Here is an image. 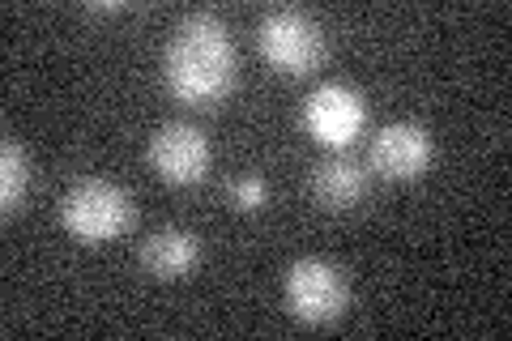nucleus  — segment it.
I'll list each match as a JSON object with an SVG mask.
<instances>
[{
	"mask_svg": "<svg viewBox=\"0 0 512 341\" xmlns=\"http://www.w3.org/2000/svg\"><path fill=\"white\" fill-rule=\"evenodd\" d=\"M231 192V205L239 209V214H261V209L269 205V184L261 180V175H235V180L227 184Z\"/></svg>",
	"mask_w": 512,
	"mask_h": 341,
	"instance_id": "11",
	"label": "nucleus"
},
{
	"mask_svg": "<svg viewBox=\"0 0 512 341\" xmlns=\"http://www.w3.org/2000/svg\"><path fill=\"white\" fill-rule=\"evenodd\" d=\"M256 52L282 77H308L325 64L329 35L312 13L282 5V9H269L265 18L256 22Z\"/></svg>",
	"mask_w": 512,
	"mask_h": 341,
	"instance_id": "3",
	"label": "nucleus"
},
{
	"mask_svg": "<svg viewBox=\"0 0 512 341\" xmlns=\"http://www.w3.org/2000/svg\"><path fill=\"white\" fill-rule=\"evenodd\" d=\"M436 158V141H431L427 124L419 120H393L384 124L372 137V150H367V167H372L380 180L393 184H410L431 167Z\"/></svg>",
	"mask_w": 512,
	"mask_h": 341,
	"instance_id": "7",
	"label": "nucleus"
},
{
	"mask_svg": "<svg viewBox=\"0 0 512 341\" xmlns=\"http://www.w3.org/2000/svg\"><path fill=\"white\" fill-rule=\"evenodd\" d=\"M133 222L137 205L128 188L103 180V175H82L60 197V226L82 243H111L133 231Z\"/></svg>",
	"mask_w": 512,
	"mask_h": 341,
	"instance_id": "2",
	"label": "nucleus"
},
{
	"mask_svg": "<svg viewBox=\"0 0 512 341\" xmlns=\"http://www.w3.org/2000/svg\"><path fill=\"white\" fill-rule=\"evenodd\" d=\"M163 81L188 107H218L231 99L239 81V56L227 22L210 9L180 18L163 47Z\"/></svg>",
	"mask_w": 512,
	"mask_h": 341,
	"instance_id": "1",
	"label": "nucleus"
},
{
	"mask_svg": "<svg viewBox=\"0 0 512 341\" xmlns=\"http://www.w3.org/2000/svg\"><path fill=\"white\" fill-rule=\"evenodd\" d=\"M210 137L188 120H167L150 137V167L171 188H197L210 175Z\"/></svg>",
	"mask_w": 512,
	"mask_h": 341,
	"instance_id": "6",
	"label": "nucleus"
},
{
	"mask_svg": "<svg viewBox=\"0 0 512 341\" xmlns=\"http://www.w3.org/2000/svg\"><path fill=\"white\" fill-rule=\"evenodd\" d=\"M282 295H286V312H291L299 324L325 329V324L346 316L350 282L338 265L325 261V256H299V261L286 265Z\"/></svg>",
	"mask_w": 512,
	"mask_h": 341,
	"instance_id": "4",
	"label": "nucleus"
},
{
	"mask_svg": "<svg viewBox=\"0 0 512 341\" xmlns=\"http://www.w3.org/2000/svg\"><path fill=\"white\" fill-rule=\"evenodd\" d=\"M128 5H124V0H120V5H86V13H124Z\"/></svg>",
	"mask_w": 512,
	"mask_h": 341,
	"instance_id": "12",
	"label": "nucleus"
},
{
	"mask_svg": "<svg viewBox=\"0 0 512 341\" xmlns=\"http://www.w3.org/2000/svg\"><path fill=\"white\" fill-rule=\"evenodd\" d=\"M141 265L158 282H184L201 265V239L188 226H163L141 243Z\"/></svg>",
	"mask_w": 512,
	"mask_h": 341,
	"instance_id": "8",
	"label": "nucleus"
},
{
	"mask_svg": "<svg viewBox=\"0 0 512 341\" xmlns=\"http://www.w3.org/2000/svg\"><path fill=\"white\" fill-rule=\"evenodd\" d=\"M367 188H372V175L367 167H359L355 158H325L312 167V197L320 209L329 214H346L359 201H367Z\"/></svg>",
	"mask_w": 512,
	"mask_h": 341,
	"instance_id": "9",
	"label": "nucleus"
},
{
	"mask_svg": "<svg viewBox=\"0 0 512 341\" xmlns=\"http://www.w3.org/2000/svg\"><path fill=\"white\" fill-rule=\"evenodd\" d=\"M30 197V158L13 137H5L0 145V209L5 218H13Z\"/></svg>",
	"mask_w": 512,
	"mask_h": 341,
	"instance_id": "10",
	"label": "nucleus"
},
{
	"mask_svg": "<svg viewBox=\"0 0 512 341\" xmlns=\"http://www.w3.org/2000/svg\"><path fill=\"white\" fill-rule=\"evenodd\" d=\"M303 128L325 150H350L367 128V99L350 81H320L303 99Z\"/></svg>",
	"mask_w": 512,
	"mask_h": 341,
	"instance_id": "5",
	"label": "nucleus"
}]
</instances>
